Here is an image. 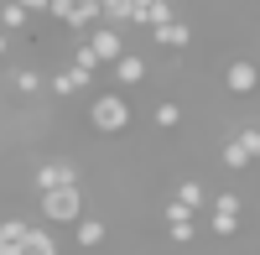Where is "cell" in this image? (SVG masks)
Masks as SVG:
<instances>
[{"instance_id":"obj_1","label":"cell","mask_w":260,"mask_h":255,"mask_svg":"<svg viewBox=\"0 0 260 255\" xmlns=\"http://www.w3.org/2000/svg\"><path fill=\"white\" fill-rule=\"evenodd\" d=\"M89 125H94L99 136H120L125 125H130V99H125L120 89L94 94V104H89Z\"/></svg>"},{"instance_id":"obj_2","label":"cell","mask_w":260,"mask_h":255,"mask_svg":"<svg viewBox=\"0 0 260 255\" xmlns=\"http://www.w3.org/2000/svg\"><path fill=\"white\" fill-rule=\"evenodd\" d=\"M37 214L47 224H78L83 219V187H52V193H37Z\"/></svg>"},{"instance_id":"obj_3","label":"cell","mask_w":260,"mask_h":255,"mask_svg":"<svg viewBox=\"0 0 260 255\" xmlns=\"http://www.w3.org/2000/svg\"><path fill=\"white\" fill-rule=\"evenodd\" d=\"M31 187H37V193H52V187H78V162H68V156H47V162H37Z\"/></svg>"},{"instance_id":"obj_4","label":"cell","mask_w":260,"mask_h":255,"mask_svg":"<svg viewBox=\"0 0 260 255\" xmlns=\"http://www.w3.org/2000/svg\"><path fill=\"white\" fill-rule=\"evenodd\" d=\"M208 203H213L208 229L219 240H234V235H240V193H219V198H208Z\"/></svg>"},{"instance_id":"obj_5","label":"cell","mask_w":260,"mask_h":255,"mask_svg":"<svg viewBox=\"0 0 260 255\" xmlns=\"http://www.w3.org/2000/svg\"><path fill=\"white\" fill-rule=\"evenodd\" d=\"M83 42L94 47V57L104 62V68H110L115 57H125V52H130V47H125V31H115V26H89V37H83Z\"/></svg>"},{"instance_id":"obj_6","label":"cell","mask_w":260,"mask_h":255,"mask_svg":"<svg viewBox=\"0 0 260 255\" xmlns=\"http://www.w3.org/2000/svg\"><path fill=\"white\" fill-rule=\"evenodd\" d=\"M151 42H156V47H167V52H187L192 47V21H167V26H156L151 31Z\"/></svg>"},{"instance_id":"obj_7","label":"cell","mask_w":260,"mask_h":255,"mask_svg":"<svg viewBox=\"0 0 260 255\" xmlns=\"http://www.w3.org/2000/svg\"><path fill=\"white\" fill-rule=\"evenodd\" d=\"M89 83H94V78H89V73H78L73 62H68V68H57L47 83H42V89H52L57 99H73V94H83V89H89Z\"/></svg>"},{"instance_id":"obj_8","label":"cell","mask_w":260,"mask_h":255,"mask_svg":"<svg viewBox=\"0 0 260 255\" xmlns=\"http://www.w3.org/2000/svg\"><path fill=\"white\" fill-rule=\"evenodd\" d=\"M110 68H115V83H120V89H136V83H146V73H151L141 52H125V57H115Z\"/></svg>"},{"instance_id":"obj_9","label":"cell","mask_w":260,"mask_h":255,"mask_svg":"<svg viewBox=\"0 0 260 255\" xmlns=\"http://www.w3.org/2000/svg\"><path fill=\"white\" fill-rule=\"evenodd\" d=\"M224 89H229V94H250V89H255V62H250V57H234L229 68H224Z\"/></svg>"},{"instance_id":"obj_10","label":"cell","mask_w":260,"mask_h":255,"mask_svg":"<svg viewBox=\"0 0 260 255\" xmlns=\"http://www.w3.org/2000/svg\"><path fill=\"white\" fill-rule=\"evenodd\" d=\"M68 31H89L99 26V0H68V21H62Z\"/></svg>"},{"instance_id":"obj_11","label":"cell","mask_w":260,"mask_h":255,"mask_svg":"<svg viewBox=\"0 0 260 255\" xmlns=\"http://www.w3.org/2000/svg\"><path fill=\"white\" fill-rule=\"evenodd\" d=\"M0 83H11L21 99H31V94H42V83H47V78H42L37 68H11V73H0Z\"/></svg>"},{"instance_id":"obj_12","label":"cell","mask_w":260,"mask_h":255,"mask_svg":"<svg viewBox=\"0 0 260 255\" xmlns=\"http://www.w3.org/2000/svg\"><path fill=\"white\" fill-rule=\"evenodd\" d=\"M172 203H182L187 214H198V208L208 203V187H203L198 177H182V182H177V193H172Z\"/></svg>"},{"instance_id":"obj_13","label":"cell","mask_w":260,"mask_h":255,"mask_svg":"<svg viewBox=\"0 0 260 255\" xmlns=\"http://www.w3.org/2000/svg\"><path fill=\"white\" fill-rule=\"evenodd\" d=\"M219 162H224V167H229V172H245V167H250V162H255V151H250V146H245V141H240V136H229V141H224V146H219Z\"/></svg>"},{"instance_id":"obj_14","label":"cell","mask_w":260,"mask_h":255,"mask_svg":"<svg viewBox=\"0 0 260 255\" xmlns=\"http://www.w3.org/2000/svg\"><path fill=\"white\" fill-rule=\"evenodd\" d=\"M21 255H62V245H57L42 224H31V229H26V240H21Z\"/></svg>"},{"instance_id":"obj_15","label":"cell","mask_w":260,"mask_h":255,"mask_svg":"<svg viewBox=\"0 0 260 255\" xmlns=\"http://www.w3.org/2000/svg\"><path fill=\"white\" fill-rule=\"evenodd\" d=\"M26 219H0V255H21V240H26Z\"/></svg>"},{"instance_id":"obj_16","label":"cell","mask_w":260,"mask_h":255,"mask_svg":"<svg viewBox=\"0 0 260 255\" xmlns=\"http://www.w3.org/2000/svg\"><path fill=\"white\" fill-rule=\"evenodd\" d=\"M26 26H31V11H21L16 0H0V31L11 37V31H26Z\"/></svg>"},{"instance_id":"obj_17","label":"cell","mask_w":260,"mask_h":255,"mask_svg":"<svg viewBox=\"0 0 260 255\" xmlns=\"http://www.w3.org/2000/svg\"><path fill=\"white\" fill-rule=\"evenodd\" d=\"M73 235H78V245H83V250H99V245H104V219H89V214H83Z\"/></svg>"},{"instance_id":"obj_18","label":"cell","mask_w":260,"mask_h":255,"mask_svg":"<svg viewBox=\"0 0 260 255\" xmlns=\"http://www.w3.org/2000/svg\"><path fill=\"white\" fill-rule=\"evenodd\" d=\"M73 68H78V73H89V78H94V73L104 68V62L94 57V47H89V42H83V37L73 42Z\"/></svg>"},{"instance_id":"obj_19","label":"cell","mask_w":260,"mask_h":255,"mask_svg":"<svg viewBox=\"0 0 260 255\" xmlns=\"http://www.w3.org/2000/svg\"><path fill=\"white\" fill-rule=\"evenodd\" d=\"M177 125H182V104L177 99H161L156 104V131H177Z\"/></svg>"},{"instance_id":"obj_20","label":"cell","mask_w":260,"mask_h":255,"mask_svg":"<svg viewBox=\"0 0 260 255\" xmlns=\"http://www.w3.org/2000/svg\"><path fill=\"white\" fill-rule=\"evenodd\" d=\"M167 240H172V245H192V240H198V219H182V224H167Z\"/></svg>"},{"instance_id":"obj_21","label":"cell","mask_w":260,"mask_h":255,"mask_svg":"<svg viewBox=\"0 0 260 255\" xmlns=\"http://www.w3.org/2000/svg\"><path fill=\"white\" fill-rule=\"evenodd\" d=\"M161 214H167V224H182V219H192V214H187V208H182V203H167V208H161Z\"/></svg>"},{"instance_id":"obj_22","label":"cell","mask_w":260,"mask_h":255,"mask_svg":"<svg viewBox=\"0 0 260 255\" xmlns=\"http://www.w3.org/2000/svg\"><path fill=\"white\" fill-rule=\"evenodd\" d=\"M16 6H21V11H31V16H37V11H47V0H16Z\"/></svg>"},{"instance_id":"obj_23","label":"cell","mask_w":260,"mask_h":255,"mask_svg":"<svg viewBox=\"0 0 260 255\" xmlns=\"http://www.w3.org/2000/svg\"><path fill=\"white\" fill-rule=\"evenodd\" d=\"M6 52H11V37H6V31H0V57H6Z\"/></svg>"}]
</instances>
